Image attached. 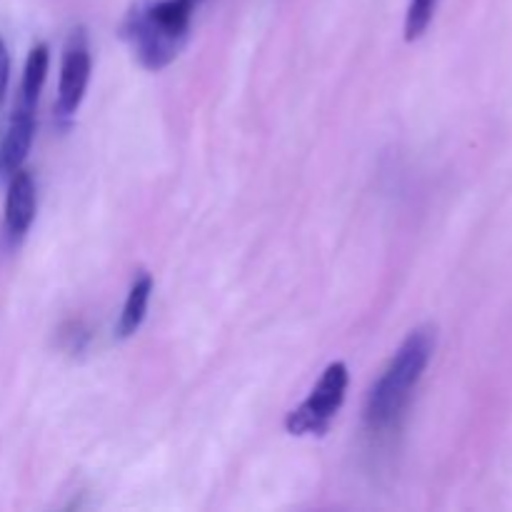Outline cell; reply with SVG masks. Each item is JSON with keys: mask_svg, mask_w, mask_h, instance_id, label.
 Here are the masks:
<instances>
[{"mask_svg": "<svg viewBox=\"0 0 512 512\" xmlns=\"http://www.w3.org/2000/svg\"><path fill=\"white\" fill-rule=\"evenodd\" d=\"M200 3L203 0H143L130 10L123 38L145 68L160 70L178 58Z\"/></svg>", "mask_w": 512, "mask_h": 512, "instance_id": "cell-1", "label": "cell"}, {"mask_svg": "<svg viewBox=\"0 0 512 512\" xmlns=\"http://www.w3.org/2000/svg\"><path fill=\"white\" fill-rule=\"evenodd\" d=\"M435 350V330L418 328L403 340L398 353L388 363L385 373L373 385L365 403V420L373 428H385L393 423L408 405L410 395L418 388L425 368Z\"/></svg>", "mask_w": 512, "mask_h": 512, "instance_id": "cell-2", "label": "cell"}, {"mask_svg": "<svg viewBox=\"0 0 512 512\" xmlns=\"http://www.w3.org/2000/svg\"><path fill=\"white\" fill-rule=\"evenodd\" d=\"M350 373L345 363H330L320 375L318 385L310 390L308 398L285 418V430L295 438L303 435H323L330 428V420L343 408L348 393Z\"/></svg>", "mask_w": 512, "mask_h": 512, "instance_id": "cell-3", "label": "cell"}, {"mask_svg": "<svg viewBox=\"0 0 512 512\" xmlns=\"http://www.w3.org/2000/svg\"><path fill=\"white\" fill-rule=\"evenodd\" d=\"M90 48L88 38H85L83 30H73V35L68 38L63 50V63H60V83H58V113L63 118L73 115L80 108L85 98V90L90 83Z\"/></svg>", "mask_w": 512, "mask_h": 512, "instance_id": "cell-4", "label": "cell"}, {"mask_svg": "<svg viewBox=\"0 0 512 512\" xmlns=\"http://www.w3.org/2000/svg\"><path fill=\"white\" fill-rule=\"evenodd\" d=\"M35 135V108L33 105L18 103L13 118H10L8 135H5V143L0 148V170L5 175H13L15 170L23 168L25 158L30 153V145H33Z\"/></svg>", "mask_w": 512, "mask_h": 512, "instance_id": "cell-5", "label": "cell"}, {"mask_svg": "<svg viewBox=\"0 0 512 512\" xmlns=\"http://www.w3.org/2000/svg\"><path fill=\"white\" fill-rule=\"evenodd\" d=\"M35 208H38V198H35L33 178L23 168L15 170L10 175L8 198H5V228L13 235L28 233L35 220Z\"/></svg>", "mask_w": 512, "mask_h": 512, "instance_id": "cell-6", "label": "cell"}, {"mask_svg": "<svg viewBox=\"0 0 512 512\" xmlns=\"http://www.w3.org/2000/svg\"><path fill=\"white\" fill-rule=\"evenodd\" d=\"M150 293H153V278L148 273H140L135 283L130 285L128 298H125L123 313H120L118 328H115L118 330V338H130L143 325L145 313H148Z\"/></svg>", "mask_w": 512, "mask_h": 512, "instance_id": "cell-7", "label": "cell"}, {"mask_svg": "<svg viewBox=\"0 0 512 512\" xmlns=\"http://www.w3.org/2000/svg\"><path fill=\"white\" fill-rule=\"evenodd\" d=\"M48 65H50V50L48 45L40 43L30 50L28 60H25L23 80H20V100L18 103L33 105L38 103V95L43 90L45 78H48Z\"/></svg>", "mask_w": 512, "mask_h": 512, "instance_id": "cell-8", "label": "cell"}, {"mask_svg": "<svg viewBox=\"0 0 512 512\" xmlns=\"http://www.w3.org/2000/svg\"><path fill=\"white\" fill-rule=\"evenodd\" d=\"M438 5L440 0H410L408 15H405V40L408 43L423 38L428 25L433 23V15L438 10Z\"/></svg>", "mask_w": 512, "mask_h": 512, "instance_id": "cell-9", "label": "cell"}, {"mask_svg": "<svg viewBox=\"0 0 512 512\" xmlns=\"http://www.w3.org/2000/svg\"><path fill=\"white\" fill-rule=\"evenodd\" d=\"M8 80H10V55H8V48H5L3 38H0V100L5 98Z\"/></svg>", "mask_w": 512, "mask_h": 512, "instance_id": "cell-10", "label": "cell"}]
</instances>
